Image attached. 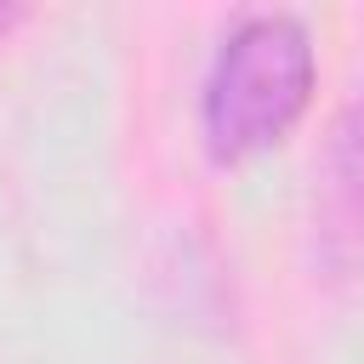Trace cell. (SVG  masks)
Listing matches in <instances>:
<instances>
[{
    "mask_svg": "<svg viewBox=\"0 0 364 364\" xmlns=\"http://www.w3.org/2000/svg\"><path fill=\"white\" fill-rule=\"evenodd\" d=\"M313 262L336 284L364 279V80L341 102L313 171Z\"/></svg>",
    "mask_w": 364,
    "mask_h": 364,
    "instance_id": "2",
    "label": "cell"
},
{
    "mask_svg": "<svg viewBox=\"0 0 364 364\" xmlns=\"http://www.w3.org/2000/svg\"><path fill=\"white\" fill-rule=\"evenodd\" d=\"M313 80H318V57L301 17L290 11L239 17L216 46L199 97V131L210 159L239 165L284 142L313 102Z\"/></svg>",
    "mask_w": 364,
    "mask_h": 364,
    "instance_id": "1",
    "label": "cell"
},
{
    "mask_svg": "<svg viewBox=\"0 0 364 364\" xmlns=\"http://www.w3.org/2000/svg\"><path fill=\"white\" fill-rule=\"evenodd\" d=\"M23 17H28V11H23L17 0H0V34H6V28H17Z\"/></svg>",
    "mask_w": 364,
    "mask_h": 364,
    "instance_id": "3",
    "label": "cell"
}]
</instances>
